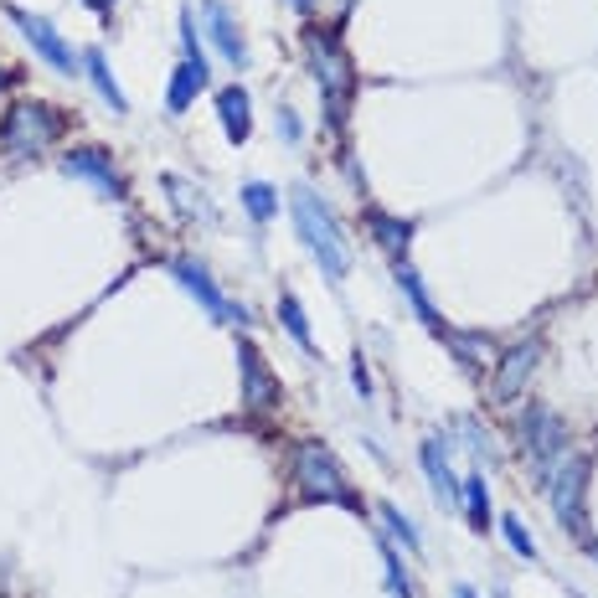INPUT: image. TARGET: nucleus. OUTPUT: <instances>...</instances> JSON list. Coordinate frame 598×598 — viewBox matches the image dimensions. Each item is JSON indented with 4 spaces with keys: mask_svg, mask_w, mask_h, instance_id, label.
<instances>
[{
    "mask_svg": "<svg viewBox=\"0 0 598 598\" xmlns=\"http://www.w3.org/2000/svg\"><path fill=\"white\" fill-rule=\"evenodd\" d=\"M500 537L511 541V552H516V558H537V541H532V532H526V521L516 516V511H506V516H500Z\"/></svg>",
    "mask_w": 598,
    "mask_h": 598,
    "instance_id": "nucleus-23",
    "label": "nucleus"
},
{
    "mask_svg": "<svg viewBox=\"0 0 598 598\" xmlns=\"http://www.w3.org/2000/svg\"><path fill=\"white\" fill-rule=\"evenodd\" d=\"M171 274H176V284L180 289H186V295L197 299L201 310H207V315L212 320H238V325H248V310H242V304H233V299L222 295L217 289V279H212V274H207V263L201 259H171Z\"/></svg>",
    "mask_w": 598,
    "mask_h": 598,
    "instance_id": "nucleus-7",
    "label": "nucleus"
},
{
    "mask_svg": "<svg viewBox=\"0 0 598 598\" xmlns=\"http://www.w3.org/2000/svg\"><path fill=\"white\" fill-rule=\"evenodd\" d=\"M295 479H299V496L304 500H340V506H351L361 511V496L351 490V479L340 470V459L325 449V444L304 439L295 449Z\"/></svg>",
    "mask_w": 598,
    "mask_h": 598,
    "instance_id": "nucleus-4",
    "label": "nucleus"
},
{
    "mask_svg": "<svg viewBox=\"0 0 598 598\" xmlns=\"http://www.w3.org/2000/svg\"><path fill=\"white\" fill-rule=\"evenodd\" d=\"M454 598H479V594H475V588H470V583H459V588H454Z\"/></svg>",
    "mask_w": 598,
    "mask_h": 598,
    "instance_id": "nucleus-29",
    "label": "nucleus"
},
{
    "mask_svg": "<svg viewBox=\"0 0 598 598\" xmlns=\"http://www.w3.org/2000/svg\"><path fill=\"white\" fill-rule=\"evenodd\" d=\"M201 26H207V41L217 47L222 62H233V67H248V41H242V26L233 21V11L222 5V0H201Z\"/></svg>",
    "mask_w": 598,
    "mask_h": 598,
    "instance_id": "nucleus-11",
    "label": "nucleus"
},
{
    "mask_svg": "<svg viewBox=\"0 0 598 598\" xmlns=\"http://www.w3.org/2000/svg\"><path fill=\"white\" fill-rule=\"evenodd\" d=\"M212 99H217V120H222V129H227V140H233V145H242V140H248V129H253V109H248V88H238V83H227V88H217Z\"/></svg>",
    "mask_w": 598,
    "mask_h": 598,
    "instance_id": "nucleus-14",
    "label": "nucleus"
},
{
    "mask_svg": "<svg viewBox=\"0 0 598 598\" xmlns=\"http://www.w3.org/2000/svg\"><path fill=\"white\" fill-rule=\"evenodd\" d=\"M382 521H387V532H393V537H398L402 547H408V552H423V537H419V526H413V521L402 516L398 506H387V500H382Z\"/></svg>",
    "mask_w": 598,
    "mask_h": 598,
    "instance_id": "nucleus-24",
    "label": "nucleus"
},
{
    "mask_svg": "<svg viewBox=\"0 0 598 598\" xmlns=\"http://www.w3.org/2000/svg\"><path fill=\"white\" fill-rule=\"evenodd\" d=\"M423 475H428V485H434V496H439L444 511H459L464 490H459L454 464H449V444H444V439H428V444H423Z\"/></svg>",
    "mask_w": 598,
    "mask_h": 598,
    "instance_id": "nucleus-13",
    "label": "nucleus"
},
{
    "mask_svg": "<svg viewBox=\"0 0 598 598\" xmlns=\"http://www.w3.org/2000/svg\"><path fill=\"white\" fill-rule=\"evenodd\" d=\"M5 88H11V73H5V67H0V94H5Z\"/></svg>",
    "mask_w": 598,
    "mask_h": 598,
    "instance_id": "nucleus-30",
    "label": "nucleus"
},
{
    "mask_svg": "<svg viewBox=\"0 0 598 598\" xmlns=\"http://www.w3.org/2000/svg\"><path fill=\"white\" fill-rule=\"evenodd\" d=\"M5 21H11V26L21 32V37L32 41V47L41 52V58L52 62V67H58V73H78V67H83V62L73 58V47L62 41V32H58V26H52L47 16H37V11H21V5H5Z\"/></svg>",
    "mask_w": 598,
    "mask_h": 598,
    "instance_id": "nucleus-9",
    "label": "nucleus"
},
{
    "mask_svg": "<svg viewBox=\"0 0 598 598\" xmlns=\"http://www.w3.org/2000/svg\"><path fill=\"white\" fill-rule=\"evenodd\" d=\"M279 325L289 331V340H295L304 357H320L315 336H310V320H304V310H299V295H289V289L279 295Z\"/></svg>",
    "mask_w": 598,
    "mask_h": 598,
    "instance_id": "nucleus-19",
    "label": "nucleus"
},
{
    "mask_svg": "<svg viewBox=\"0 0 598 598\" xmlns=\"http://www.w3.org/2000/svg\"><path fill=\"white\" fill-rule=\"evenodd\" d=\"M377 547H382V573H387V588H393V598H413L408 568H402V558H398V541H393V537H377Z\"/></svg>",
    "mask_w": 598,
    "mask_h": 598,
    "instance_id": "nucleus-20",
    "label": "nucleus"
},
{
    "mask_svg": "<svg viewBox=\"0 0 598 598\" xmlns=\"http://www.w3.org/2000/svg\"><path fill=\"white\" fill-rule=\"evenodd\" d=\"M274 124H279V140L295 150V145H299V120H295V109H289V103H279V109H274Z\"/></svg>",
    "mask_w": 598,
    "mask_h": 598,
    "instance_id": "nucleus-25",
    "label": "nucleus"
},
{
    "mask_svg": "<svg viewBox=\"0 0 598 598\" xmlns=\"http://www.w3.org/2000/svg\"><path fill=\"white\" fill-rule=\"evenodd\" d=\"M541 366V340H516V346H506L496 361V372H490V393L496 402H516L526 393V382L537 377Z\"/></svg>",
    "mask_w": 598,
    "mask_h": 598,
    "instance_id": "nucleus-8",
    "label": "nucleus"
},
{
    "mask_svg": "<svg viewBox=\"0 0 598 598\" xmlns=\"http://www.w3.org/2000/svg\"><path fill=\"white\" fill-rule=\"evenodd\" d=\"M289 11H299V16H310V11H315V0H289Z\"/></svg>",
    "mask_w": 598,
    "mask_h": 598,
    "instance_id": "nucleus-27",
    "label": "nucleus"
},
{
    "mask_svg": "<svg viewBox=\"0 0 598 598\" xmlns=\"http://www.w3.org/2000/svg\"><path fill=\"white\" fill-rule=\"evenodd\" d=\"M541 485H547V500H552V516H558V526L573 541H583V547L598 558V541L588 537V526H583V485H588V459L568 449V454L552 464V475L541 479Z\"/></svg>",
    "mask_w": 598,
    "mask_h": 598,
    "instance_id": "nucleus-3",
    "label": "nucleus"
},
{
    "mask_svg": "<svg viewBox=\"0 0 598 598\" xmlns=\"http://www.w3.org/2000/svg\"><path fill=\"white\" fill-rule=\"evenodd\" d=\"M304 62H310V73L320 78V94H325V120L340 124V120H346V99H351V62H346V52H340L336 32L310 26V32H304Z\"/></svg>",
    "mask_w": 598,
    "mask_h": 598,
    "instance_id": "nucleus-2",
    "label": "nucleus"
},
{
    "mask_svg": "<svg viewBox=\"0 0 598 598\" xmlns=\"http://www.w3.org/2000/svg\"><path fill=\"white\" fill-rule=\"evenodd\" d=\"M351 377H357L361 398H372V377H366V361H361V357H351Z\"/></svg>",
    "mask_w": 598,
    "mask_h": 598,
    "instance_id": "nucleus-26",
    "label": "nucleus"
},
{
    "mask_svg": "<svg viewBox=\"0 0 598 598\" xmlns=\"http://www.w3.org/2000/svg\"><path fill=\"white\" fill-rule=\"evenodd\" d=\"M464 516H470V526H475V532H485V526H490V490H485V475L464 479Z\"/></svg>",
    "mask_w": 598,
    "mask_h": 598,
    "instance_id": "nucleus-21",
    "label": "nucleus"
},
{
    "mask_svg": "<svg viewBox=\"0 0 598 598\" xmlns=\"http://www.w3.org/2000/svg\"><path fill=\"white\" fill-rule=\"evenodd\" d=\"M58 135H62V114H58V109H47V103L21 99V103H11V109L0 114V145H5L16 160L41 155V150L58 140Z\"/></svg>",
    "mask_w": 598,
    "mask_h": 598,
    "instance_id": "nucleus-5",
    "label": "nucleus"
},
{
    "mask_svg": "<svg viewBox=\"0 0 598 598\" xmlns=\"http://www.w3.org/2000/svg\"><path fill=\"white\" fill-rule=\"evenodd\" d=\"M197 94H207V67L201 62H180L176 73H171V83H165V109L186 114L197 103Z\"/></svg>",
    "mask_w": 598,
    "mask_h": 598,
    "instance_id": "nucleus-15",
    "label": "nucleus"
},
{
    "mask_svg": "<svg viewBox=\"0 0 598 598\" xmlns=\"http://www.w3.org/2000/svg\"><path fill=\"white\" fill-rule=\"evenodd\" d=\"M238 366H242V402L248 408H274L279 402V382H274V372H269V361L259 357V346L242 336L238 340Z\"/></svg>",
    "mask_w": 598,
    "mask_h": 598,
    "instance_id": "nucleus-12",
    "label": "nucleus"
},
{
    "mask_svg": "<svg viewBox=\"0 0 598 598\" xmlns=\"http://www.w3.org/2000/svg\"><path fill=\"white\" fill-rule=\"evenodd\" d=\"M242 207H248V217H253V222L279 217V191H274V186H263V180H248V186H242Z\"/></svg>",
    "mask_w": 598,
    "mask_h": 598,
    "instance_id": "nucleus-22",
    "label": "nucleus"
},
{
    "mask_svg": "<svg viewBox=\"0 0 598 598\" xmlns=\"http://www.w3.org/2000/svg\"><path fill=\"white\" fill-rule=\"evenodd\" d=\"M289 212H295L299 242L315 253L320 274L331 284H340L351 274V248H346V233H340V217L331 212V201L320 197L315 186H295V191H289Z\"/></svg>",
    "mask_w": 598,
    "mask_h": 598,
    "instance_id": "nucleus-1",
    "label": "nucleus"
},
{
    "mask_svg": "<svg viewBox=\"0 0 598 598\" xmlns=\"http://www.w3.org/2000/svg\"><path fill=\"white\" fill-rule=\"evenodd\" d=\"M366 233L393 253V263L408 253V242H413V233H419V222H408V217H387V212H366Z\"/></svg>",
    "mask_w": 598,
    "mask_h": 598,
    "instance_id": "nucleus-17",
    "label": "nucleus"
},
{
    "mask_svg": "<svg viewBox=\"0 0 598 598\" xmlns=\"http://www.w3.org/2000/svg\"><path fill=\"white\" fill-rule=\"evenodd\" d=\"M83 73H88V83H94V94H99L114 114H124L129 103H124V94H120V78H114V67H109V58H103V47H88L83 52Z\"/></svg>",
    "mask_w": 598,
    "mask_h": 598,
    "instance_id": "nucleus-16",
    "label": "nucleus"
},
{
    "mask_svg": "<svg viewBox=\"0 0 598 598\" xmlns=\"http://www.w3.org/2000/svg\"><path fill=\"white\" fill-rule=\"evenodd\" d=\"M62 176H73V180H83V186H94V191H99V197H109V201H124L120 165L103 155L99 145H78V150H67V155H62Z\"/></svg>",
    "mask_w": 598,
    "mask_h": 598,
    "instance_id": "nucleus-10",
    "label": "nucleus"
},
{
    "mask_svg": "<svg viewBox=\"0 0 598 598\" xmlns=\"http://www.w3.org/2000/svg\"><path fill=\"white\" fill-rule=\"evenodd\" d=\"M393 274H398V284H402V295H408V304H413V315L428 325V331H439V336H449L444 331V320H439V310H434V299H428V289H423V279L408 269V259H398L393 263Z\"/></svg>",
    "mask_w": 598,
    "mask_h": 598,
    "instance_id": "nucleus-18",
    "label": "nucleus"
},
{
    "mask_svg": "<svg viewBox=\"0 0 598 598\" xmlns=\"http://www.w3.org/2000/svg\"><path fill=\"white\" fill-rule=\"evenodd\" d=\"M516 434H521V444H526L532 464H537V479L552 475V464L568 454V428L558 423V413H552L547 402H532V408H521Z\"/></svg>",
    "mask_w": 598,
    "mask_h": 598,
    "instance_id": "nucleus-6",
    "label": "nucleus"
},
{
    "mask_svg": "<svg viewBox=\"0 0 598 598\" xmlns=\"http://www.w3.org/2000/svg\"><path fill=\"white\" fill-rule=\"evenodd\" d=\"M83 5H94L99 16H109V11H114V0H83Z\"/></svg>",
    "mask_w": 598,
    "mask_h": 598,
    "instance_id": "nucleus-28",
    "label": "nucleus"
}]
</instances>
